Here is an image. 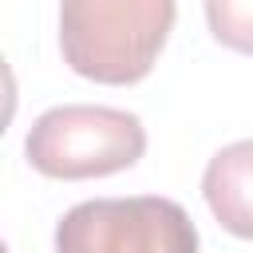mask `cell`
Here are the masks:
<instances>
[{
    "label": "cell",
    "instance_id": "277c9868",
    "mask_svg": "<svg viewBox=\"0 0 253 253\" xmlns=\"http://www.w3.org/2000/svg\"><path fill=\"white\" fill-rule=\"evenodd\" d=\"M202 194L221 229L253 241V138L229 142L210 158Z\"/></svg>",
    "mask_w": 253,
    "mask_h": 253
},
{
    "label": "cell",
    "instance_id": "3957f363",
    "mask_svg": "<svg viewBox=\"0 0 253 253\" xmlns=\"http://www.w3.org/2000/svg\"><path fill=\"white\" fill-rule=\"evenodd\" d=\"M55 253H198L190 213L158 194L95 198L55 225Z\"/></svg>",
    "mask_w": 253,
    "mask_h": 253
},
{
    "label": "cell",
    "instance_id": "6da1fadb",
    "mask_svg": "<svg viewBox=\"0 0 253 253\" xmlns=\"http://www.w3.org/2000/svg\"><path fill=\"white\" fill-rule=\"evenodd\" d=\"M174 12V0H59L63 63L107 87L138 83L166 47Z\"/></svg>",
    "mask_w": 253,
    "mask_h": 253
},
{
    "label": "cell",
    "instance_id": "5b68a950",
    "mask_svg": "<svg viewBox=\"0 0 253 253\" xmlns=\"http://www.w3.org/2000/svg\"><path fill=\"white\" fill-rule=\"evenodd\" d=\"M206 24L217 43L253 55V0H206Z\"/></svg>",
    "mask_w": 253,
    "mask_h": 253
},
{
    "label": "cell",
    "instance_id": "7a4b0ae2",
    "mask_svg": "<svg viewBox=\"0 0 253 253\" xmlns=\"http://www.w3.org/2000/svg\"><path fill=\"white\" fill-rule=\"evenodd\" d=\"M142 150H146V126L138 115L119 107H87V103L43 111L24 138L28 162L40 174L63 182L119 174L134 166Z\"/></svg>",
    "mask_w": 253,
    "mask_h": 253
}]
</instances>
